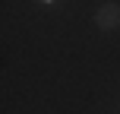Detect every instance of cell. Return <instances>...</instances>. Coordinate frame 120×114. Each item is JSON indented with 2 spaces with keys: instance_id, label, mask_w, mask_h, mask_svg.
Instances as JSON below:
<instances>
[{
  "instance_id": "cell-1",
  "label": "cell",
  "mask_w": 120,
  "mask_h": 114,
  "mask_svg": "<svg viewBox=\"0 0 120 114\" xmlns=\"http://www.w3.org/2000/svg\"><path fill=\"white\" fill-rule=\"evenodd\" d=\"M95 22H98V29H104V32L117 29V25H120V6H117V3H104L101 10H98Z\"/></svg>"
},
{
  "instance_id": "cell-2",
  "label": "cell",
  "mask_w": 120,
  "mask_h": 114,
  "mask_svg": "<svg viewBox=\"0 0 120 114\" xmlns=\"http://www.w3.org/2000/svg\"><path fill=\"white\" fill-rule=\"evenodd\" d=\"M44 3H51V0H44Z\"/></svg>"
}]
</instances>
